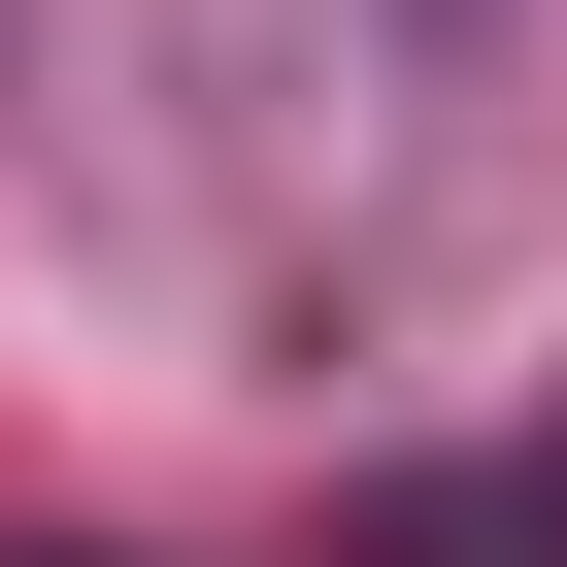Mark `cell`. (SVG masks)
Returning <instances> with one entry per match:
<instances>
[{
  "label": "cell",
  "mask_w": 567,
  "mask_h": 567,
  "mask_svg": "<svg viewBox=\"0 0 567 567\" xmlns=\"http://www.w3.org/2000/svg\"><path fill=\"white\" fill-rule=\"evenodd\" d=\"M368 567H567V434H534L501 501H368Z\"/></svg>",
  "instance_id": "obj_1"
}]
</instances>
